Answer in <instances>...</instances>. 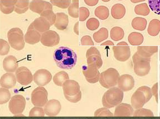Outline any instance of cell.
I'll use <instances>...</instances> for the list:
<instances>
[{
  "mask_svg": "<svg viewBox=\"0 0 160 119\" xmlns=\"http://www.w3.org/2000/svg\"><path fill=\"white\" fill-rule=\"evenodd\" d=\"M26 100L21 95H16L12 97L9 103L8 108L10 112L13 114L22 113L26 106Z\"/></svg>",
  "mask_w": 160,
  "mask_h": 119,
  "instance_id": "obj_5",
  "label": "cell"
},
{
  "mask_svg": "<svg viewBox=\"0 0 160 119\" xmlns=\"http://www.w3.org/2000/svg\"><path fill=\"white\" fill-rule=\"evenodd\" d=\"M51 73L45 69L37 70L34 74L33 80L38 86H44L48 84L52 79Z\"/></svg>",
  "mask_w": 160,
  "mask_h": 119,
  "instance_id": "obj_7",
  "label": "cell"
},
{
  "mask_svg": "<svg viewBox=\"0 0 160 119\" xmlns=\"http://www.w3.org/2000/svg\"><path fill=\"white\" fill-rule=\"evenodd\" d=\"M135 11L136 13L138 12H146L149 13V9L146 3H143L137 5L135 7Z\"/></svg>",
  "mask_w": 160,
  "mask_h": 119,
  "instance_id": "obj_18",
  "label": "cell"
},
{
  "mask_svg": "<svg viewBox=\"0 0 160 119\" xmlns=\"http://www.w3.org/2000/svg\"><path fill=\"white\" fill-rule=\"evenodd\" d=\"M134 116L139 117H152L154 116V114L150 110L146 108H141L138 109L135 111Z\"/></svg>",
  "mask_w": 160,
  "mask_h": 119,
  "instance_id": "obj_13",
  "label": "cell"
},
{
  "mask_svg": "<svg viewBox=\"0 0 160 119\" xmlns=\"http://www.w3.org/2000/svg\"><path fill=\"white\" fill-rule=\"evenodd\" d=\"M15 75L17 81L22 85H28L33 80V77L31 71L24 66L18 68Z\"/></svg>",
  "mask_w": 160,
  "mask_h": 119,
  "instance_id": "obj_6",
  "label": "cell"
},
{
  "mask_svg": "<svg viewBox=\"0 0 160 119\" xmlns=\"http://www.w3.org/2000/svg\"><path fill=\"white\" fill-rule=\"evenodd\" d=\"M152 96L151 89L146 86L139 87L133 94L132 103L133 107L138 109L142 108Z\"/></svg>",
  "mask_w": 160,
  "mask_h": 119,
  "instance_id": "obj_2",
  "label": "cell"
},
{
  "mask_svg": "<svg viewBox=\"0 0 160 119\" xmlns=\"http://www.w3.org/2000/svg\"><path fill=\"white\" fill-rule=\"evenodd\" d=\"M53 58L58 67L66 70L72 69L77 61L76 53L71 48L63 46H60L55 50Z\"/></svg>",
  "mask_w": 160,
  "mask_h": 119,
  "instance_id": "obj_1",
  "label": "cell"
},
{
  "mask_svg": "<svg viewBox=\"0 0 160 119\" xmlns=\"http://www.w3.org/2000/svg\"><path fill=\"white\" fill-rule=\"evenodd\" d=\"M61 108L60 102L55 99L49 100L45 104L44 109L46 114L49 117H54L60 112Z\"/></svg>",
  "mask_w": 160,
  "mask_h": 119,
  "instance_id": "obj_8",
  "label": "cell"
},
{
  "mask_svg": "<svg viewBox=\"0 0 160 119\" xmlns=\"http://www.w3.org/2000/svg\"></svg>",
  "mask_w": 160,
  "mask_h": 119,
  "instance_id": "obj_24",
  "label": "cell"
},
{
  "mask_svg": "<svg viewBox=\"0 0 160 119\" xmlns=\"http://www.w3.org/2000/svg\"><path fill=\"white\" fill-rule=\"evenodd\" d=\"M16 76L14 74L6 73L3 75L1 78V86L7 89L12 88L16 85Z\"/></svg>",
  "mask_w": 160,
  "mask_h": 119,
  "instance_id": "obj_9",
  "label": "cell"
},
{
  "mask_svg": "<svg viewBox=\"0 0 160 119\" xmlns=\"http://www.w3.org/2000/svg\"><path fill=\"white\" fill-rule=\"evenodd\" d=\"M134 71L136 74L140 76L147 75L150 70V58L146 57L139 54L137 52L133 57Z\"/></svg>",
  "mask_w": 160,
  "mask_h": 119,
  "instance_id": "obj_3",
  "label": "cell"
},
{
  "mask_svg": "<svg viewBox=\"0 0 160 119\" xmlns=\"http://www.w3.org/2000/svg\"><path fill=\"white\" fill-rule=\"evenodd\" d=\"M0 103L3 104L7 103L11 97V94L9 90L6 88H1L0 90Z\"/></svg>",
  "mask_w": 160,
  "mask_h": 119,
  "instance_id": "obj_14",
  "label": "cell"
},
{
  "mask_svg": "<svg viewBox=\"0 0 160 119\" xmlns=\"http://www.w3.org/2000/svg\"><path fill=\"white\" fill-rule=\"evenodd\" d=\"M70 0H51L54 4L61 6H68L70 3Z\"/></svg>",
  "mask_w": 160,
  "mask_h": 119,
  "instance_id": "obj_19",
  "label": "cell"
},
{
  "mask_svg": "<svg viewBox=\"0 0 160 119\" xmlns=\"http://www.w3.org/2000/svg\"><path fill=\"white\" fill-rule=\"evenodd\" d=\"M145 0H130L133 3H137L140 2L145 1Z\"/></svg>",
  "mask_w": 160,
  "mask_h": 119,
  "instance_id": "obj_21",
  "label": "cell"
},
{
  "mask_svg": "<svg viewBox=\"0 0 160 119\" xmlns=\"http://www.w3.org/2000/svg\"><path fill=\"white\" fill-rule=\"evenodd\" d=\"M68 78L67 74L65 71H61L55 74L53 77V80L56 85L61 86Z\"/></svg>",
  "mask_w": 160,
  "mask_h": 119,
  "instance_id": "obj_12",
  "label": "cell"
},
{
  "mask_svg": "<svg viewBox=\"0 0 160 119\" xmlns=\"http://www.w3.org/2000/svg\"><path fill=\"white\" fill-rule=\"evenodd\" d=\"M3 67L4 70L7 72H14L18 67L17 59L12 56L7 57L3 61Z\"/></svg>",
  "mask_w": 160,
  "mask_h": 119,
  "instance_id": "obj_10",
  "label": "cell"
},
{
  "mask_svg": "<svg viewBox=\"0 0 160 119\" xmlns=\"http://www.w3.org/2000/svg\"><path fill=\"white\" fill-rule=\"evenodd\" d=\"M44 109L40 107L35 106L30 111L29 117H44L45 115Z\"/></svg>",
  "mask_w": 160,
  "mask_h": 119,
  "instance_id": "obj_16",
  "label": "cell"
},
{
  "mask_svg": "<svg viewBox=\"0 0 160 119\" xmlns=\"http://www.w3.org/2000/svg\"><path fill=\"white\" fill-rule=\"evenodd\" d=\"M85 3L88 6H93L96 4L98 0H84Z\"/></svg>",
  "mask_w": 160,
  "mask_h": 119,
  "instance_id": "obj_20",
  "label": "cell"
},
{
  "mask_svg": "<svg viewBox=\"0 0 160 119\" xmlns=\"http://www.w3.org/2000/svg\"><path fill=\"white\" fill-rule=\"evenodd\" d=\"M149 6L154 13L160 15V0H148Z\"/></svg>",
  "mask_w": 160,
  "mask_h": 119,
  "instance_id": "obj_15",
  "label": "cell"
},
{
  "mask_svg": "<svg viewBox=\"0 0 160 119\" xmlns=\"http://www.w3.org/2000/svg\"><path fill=\"white\" fill-rule=\"evenodd\" d=\"M102 0L104 2H107L109 1L110 0Z\"/></svg>",
  "mask_w": 160,
  "mask_h": 119,
  "instance_id": "obj_22",
  "label": "cell"
},
{
  "mask_svg": "<svg viewBox=\"0 0 160 119\" xmlns=\"http://www.w3.org/2000/svg\"><path fill=\"white\" fill-rule=\"evenodd\" d=\"M158 50L157 47L139 46L138 48L137 53L140 55L146 57H150Z\"/></svg>",
  "mask_w": 160,
  "mask_h": 119,
  "instance_id": "obj_11",
  "label": "cell"
},
{
  "mask_svg": "<svg viewBox=\"0 0 160 119\" xmlns=\"http://www.w3.org/2000/svg\"><path fill=\"white\" fill-rule=\"evenodd\" d=\"M48 92L43 87L39 86L32 91L31 94V101L35 106L42 107L48 102Z\"/></svg>",
  "mask_w": 160,
  "mask_h": 119,
  "instance_id": "obj_4",
  "label": "cell"
},
{
  "mask_svg": "<svg viewBox=\"0 0 160 119\" xmlns=\"http://www.w3.org/2000/svg\"><path fill=\"white\" fill-rule=\"evenodd\" d=\"M152 95L154 96L157 102L160 99V80L155 84L151 88Z\"/></svg>",
  "mask_w": 160,
  "mask_h": 119,
  "instance_id": "obj_17",
  "label": "cell"
},
{
  "mask_svg": "<svg viewBox=\"0 0 160 119\" xmlns=\"http://www.w3.org/2000/svg\"></svg>",
  "mask_w": 160,
  "mask_h": 119,
  "instance_id": "obj_23",
  "label": "cell"
}]
</instances>
